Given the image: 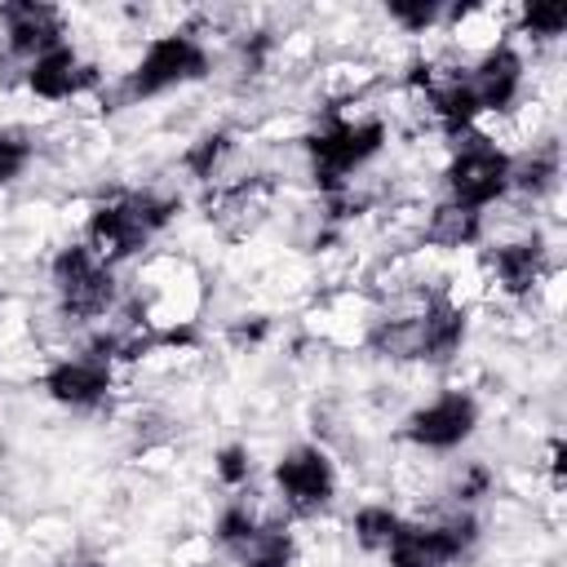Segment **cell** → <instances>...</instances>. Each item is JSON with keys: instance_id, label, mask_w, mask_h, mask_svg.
Here are the masks:
<instances>
[{"instance_id": "1", "label": "cell", "mask_w": 567, "mask_h": 567, "mask_svg": "<svg viewBox=\"0 0 567 567\" xmlns=\"http://www.w3.org/2000/svg\"><path fill=\"white\" fill-rule=\"evenodd\" d=\"M177 213L173 199H155V195H128L115 204H102L89 217V252L111 266L120 257H133L168 217Z\"/></svg>"}, {"instance_id": "2", "label": "cell", "mask_w": 567, "mask_h": 567, "mask_svg": "<svg viewBox=\"0 0 567 567\" xmlns=\"http://www.w3.org/2000/svg\"><path fill=\"white\" fill-rule=\"evenodd\" d=\"M385 142V128L377 120H363V124H350V120H332L323 133H315L306 146H310V159H315V182L323 190H341L346 186V173H354L363 159H372Z\"/></svg>"}, {"instance_id": "3", "label": "cell", "mask_w": 567, "mask_h": 567, "mask_svg": "<svg viewBox=\"0 0 567 567\" xmlns=\"http://www.w3.org/2000/svg\"><path fill=\"white\" fill-rule=\"evenodd\" d=\"M199 75H208V53L190 35H159V40H151L146 58L128 75L124 93L128 97H155V93H164L173 84H190Z\"/></svg>"}, {"instance_id": "4", "label": "cell", "mask_w": 567, "mask_h": 567, "mask_svg": "<svg viewBox=\"0 0 567 567\" xmlns=\"http://www.w3.org/2000/svg\"><path fill=\"white\" fill-rule=\"evenodd\" d=\"M53 284L75 319L102 315L111 301V266H102L84 244H71L53 257Z\"/></svg>"}, {"instance_id": "5", "label": "cell", "mask_w": 567, "mask_h": 567, "mask_svg": "<svg viewBox=\"0 0 567 567\" xmlns=\"http://www.w3.org/2000/svg\"><path fill=\"white\" fill-rule=\"evenodd\" d=\"M474 545V518H456L443 527H399L390 540V567H447Z\"/></svg>"}, {"instance_id": "6", "label": "cell", "mask_w": 567, "mask_h": 567, "mask_svg": "<svg viewBox=\"0 0 567 567\" xmlns=\"http://www.w3.org/2000/svg\"><path fill=\"white\" fill-rule=\"evenodd\" d=\"M447 186H452V204L483 208V204H492L496 195H505V186H509V155H501V151L487 146V142H470V146L452 159Z\"/></svg>"}, {"instance_id": "7", "label": "cell", "mask_w": 567, "mask_h": 567, "mask_svg": "<svg viewBox=\"0 0 567 567\" xmlns=\"http://www.w3.org/2000/svg\"><path fill=\"white\" fill-rule=\"evenodd\" d=\"M275 483H279L288 509H297V514H315L319 505L332 501V487H337L332 465H328V456H323L319 447H297V452H288V456L275 465Z\"/></svg>"}, {"instance_id": "8", "label": "cell", "mask_w": 567, "mask_h": 567, "mask_svg": "<svg viewBox=\"0 0 567 567\" xmlns=\"http://www.w3.org/2000/svg\"><path fill=\"white\" fill-rule=\"evenodd\" d=\"M474 421H478V408H474L470 394H443L430 408L408 416V439L421 443V447L447 452V447H456L474 434Z\"/></svg>"}, {"instance_id": "9", "label": "cell", "mask_w": 567, "mask_h": 567, "mask_svg": "<svg viewBox=\"0 0 567 567\" xmlns=\"http://www.w3.org/2000/svg\"><path fill=\"white\" fill-rule=\"evenodd\" d=\"M4 27H9V49L22 53V58H40L49 49L62 44V18L53 4H35V0H13L0 9Z\"/></svg>"}, {"instance_id": "10", "label": "cell", "mask_w": 567, "mask_h": 567, "mask_svg": "<svg viewBox=\"0 0 567 567\" xmlns=\"http://www.w3.org/2000/svg\"><path fill=\"white\" fill-rule=\"evenodd\" d=\"M106 385H111V368L102 359H93V354L89 359H66V363H58V368L44 372V390L58 403H71V408L97 403L106 394Z\"/></svg>"}, {"instance_id": "11", "label": "cell", "mask_w": 567, "mask_h": 567, "mask_svg": "<svg viewBox=\"0 0 567 567\" xmlns=\"http://www.w3.org/2000/svg\"><path fill=\"white\" fill-rule=\"evenodd\" d=\"M93 80H97V75H93V66H80V58H75L66 44H58V49L40 53V58L27 66V84H31L40 97H49V102L80 93V89H89Z\"/></svg>"}, {"instance_id": "12", "label": "cell", "mask_w": 567, "mask_h": 567, "mask_svg": "<svg viewBox=\"0 0 567 567\" xmlns=\"http://www.w3.org/2000/svg\"><path fill=\"white\" fill-rule=\"evenodd\" d=\"M518 80H523L518 53L505 49V44L492 49V53L478 62V71L470 75L474 97H478V111H505V106L514 102V93H518Z\"/></svg>"}, {"instance_id": "13", "label": "cell", "mask_w": 567, "mask_h": 567, "mask_svg": "<svg viewBox=\"0 0 567 567\" xmlns=\"http://www.w3.org/2000/svg\"><path fill=\"white\" fill-rule=\"evenodd\" d=\"M416 328H421V359H452V350L465 337V315L439 297L425 306V315H416Z\"/></svg>"}, {"instance_id": "14", "label": "cell", "mask_w": 567, "mask_h": 567, "mask_svg": "<svg viewBox=\"0 0 567 567\" xmlns=\"http://www.w3.org/2000/svg\"><path fill=\"white\" fill-rule=\"evenodd\" d=\"M487 261H492L496 279L505 284V292H532L536 279H540V270H545V257H540V244H536V239H532V244L496 248Z\"/></svg>"}, {"instance_id": "15", "label": "cell", "mask_w": 567, "mask_h": 567, "mask_svg": "<svg viewBox=\"0 0 567 567\" xmlns=\"http://www.w3.org/2000/svg\"><path fill=\"white\" fill-rule=\"evenodd\" d=\"M483 221H478V208H465V204H443L434 208L430 217V244H443V248H470L478 239Z\"/></svg>"}, {"instance_id": "16", "label": "cell", "mask_w": 567, "mask_h": 567, "mask_svg": "<svg viewBox=\"0 0 567 567\" xmlns=\"http://www.w3.org/2000/svg\"><path fill=\"white\" fill-rule=\"evenodd\" d=\"M239 563L244 567H288L292 563V540L279 527H257V536L248 545H239Z\"/></svg>"}, {"instance_id": "17", "label": "cell", "mask_w": 567, "mask_h": 567, "mask_svg": "<svg viewBox=\"0 0 567 567\" xmlns=\"http://www.w3.org/2000/svg\"><path fill=\"white\" fill-rule=\"evenodd\" d=\"M399 527H403L399 514L385 509V505H363L354 514V536H359L363 549H390V540L399 536Z\"/></svg>"}, {"instance_id": "18", "label": "cell", "mask_w": 567, "mask_h": 567, "mask_svg": "<svg viewBox=\"0 0 567 567\" xmlns=\"http://www.w3.org/2000/svg\"><path fill=\"white\" fill-rule=\"evenodd\" d=\"M554 177H558V151H536L523 164H509V186L523 190H545Z\"/></svg>"}, {"instance_id": "19", "label": "cell", "mask_w": 567, "mask_h": 567, "mask_svg": "<svg viewBox=\"0 0 567 567\" xmlns=\"http://www.w3.org/2000/svg\"><path fill=\"white\" fill-rule=\"evenodd\" d=\"M226 146H230V137H226V133H204V137L186 151V159H182V164H186L195 177H213V168L221 164Z\"/></svg>"}, {"instance_id": "20", "label": "cell", "mask_w": 567, "mask_h": 567, "mask_svg": "<svg viewBox=\"0 0 567 567\" xmlns=\"http://www.w3.org/2000/svg\"><path fill=\"white\" fill-rule=\"evenodd\" d=\"M523 27H527L532 35H540V40H549V35H558V31L567 27V9H563L558 0H536V4H527Z\"/></svg>"}, {"instance_id": "21", "label": "cell", "mask_w": 567, "mask_h": 567, "mask_svg": "<svg viewBox=\"0 0 567 567\" xmlns=\"http://www.w3.org/2000/svg\"><path fill=\"white\" fill-rule=\"evenodd\" d=\"M252 536H257V523H252V514H248L244 505H230V509L217 518V540H221V545L239 549V545H248Z\"/></svg>"}, {"instance_id": "22", "label": "cell", "mask_w": 567, "mask_h": 567, "mask_svg": "<svg viewBox=\"0 0 567 567\" xmlns=\"http://www.w3.org/2000/svg\"><path fill=\"white\" fill-rule=\"evenodd\" d=\"M390 18L403 22L408 31H425L439 18V4H430V0H390Z\"/></svg>"}, {"instance_id": "23", "label": "cell", "mask_w": 567, "mask_h": 567, "mask_svg": "<svg viewBox=\"0 0 567 567\" xmlns=\"http://www.w3.org/2000/svg\"><path fill=\"white\" fill-rule=\"evenodd\" d=\"M31 159V146L18 133H0V182H13Z\"/></svg>"}, {"instance_id": "24", "label": "cell", "mask_w": 567, "mask_h": 567, "mask_svg": "<svg viewBox=\"0 0 567 567\" xmlns=\"http://www.w3.org/2000/svg\"><path fill=\"white\" fill-rule=\"evenodd\" d=\"M217 478L230 483V487H239L248 478V452L244 447H221L217 452Z\"/></svg>"}, {"instance_id": "25", "label": "cell", "mask_w": 567, "mask_h": 567, "mask_svg": "<svg viewBox=\"0 0 567 567\" xmlns=\"http://www.w3.org/2000/svg\"><path fill=\"white\" fill-rule=\"evenodd\" d=\"M487 487H492V474H487V465H470L461 478H456V501L461 505H470V501H478V496H487Z\"/></svg>"}, {"instance_id": "26", "label": "cell", "mask_w": 567, "mask_h": 567, "mask_svg": "<svg viewBox=\"0 0 567 567\" xmlns=\"http://www.w3.org/2000/svg\"><path fill=\"white\" fill-rule=\"evenodd\" d=\"M266 337V319H252V323H235V341H261Z\"/></svg>"}, {"instance_id": "27", "label": "cell", "mask_w": 567, "mask_h": 567, "mask_svg": "<svg viewBox=\"0 0 567 567\" xmlns=\"http://www.w3.org/2000/svg\"><path fill=\"white\" fill-rule=\"evenodd\" d=\"M75 567H102V563H75Z\"/></svg>"}]
</instances>
